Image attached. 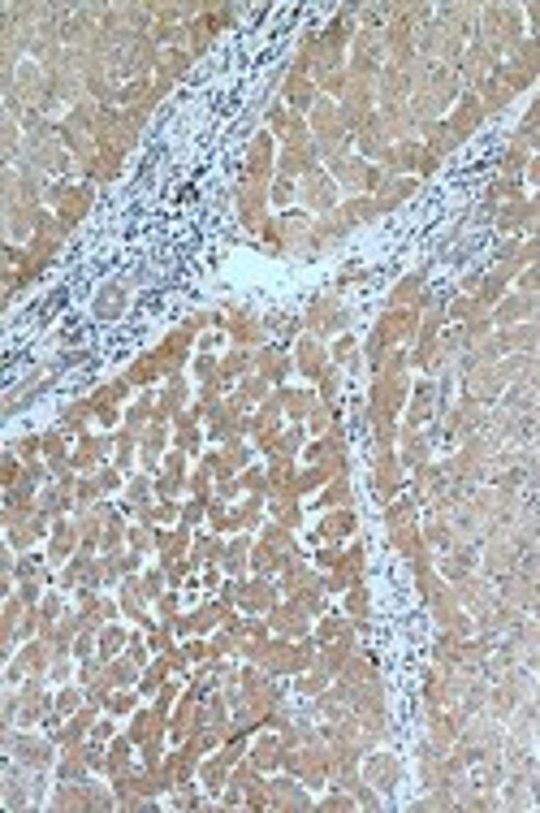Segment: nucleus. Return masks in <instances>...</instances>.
I'll list each match as a JSON object with an SVG mask.
<instances>
[{
	"label": "nucleus",
	"instance_id": "f257e3e1",
	"mask_svg": "<svg viewBox=\"0 0 540 813\" xmlns=\"http://www.w3.org/2000/svg\"><path fill=\"white\" fill-rule=\"evenodd\" d=\"M298 195H303V203L307 208H333V182L324 178L320 169H311V174H303V186H298Z\"/></svg>",
	"mask_w": 540,
	"mask_h": 813
},
{
	"label": "nucleus",
	"instance_id": "f03ea898",
	"mask_svg": "<svg viewBox=\"0 0 540 813\" xmlns=\"http://www.w3.org/2000/svg\"><path fill=\"white\" fill-rule=\"evenodd\" d=\"M502 386H506V376H502V368H497V363H484L480 372H471V376H467V390H471L475 398H493Z\"/></svg>",
	"mask_w": 540,
	"mask_h": 813
},
{
	"label": "nucleus",
	"instance_id": "7ed1b4c3",
	"mask_svg": "<svg viewBox=\"0 0 540 813\" xmlns=\"http://www.w3.org/2000/svg\"><path fill=\"white\" fill-rule=\"evenodd\" d=\"M480 117H484V113H480V104H475V100L467 95V100L458 104V113L450 117V126H446V130H450V134H454V143H458V139H467V134H471V130L480 126Z\"/></svg>",
	"mask_w": 540,
	"mask_h": 813
},
{
	"label": "nucleus",
	"instance_id": "20e7f679",
	"mask_svg": "<svg viewBox=\"0 0 540 813\" xmlns=\"http://www.w3.org/2000/svg\"><path fill=\"white\" fill-rule=\"evenodd\" d=\"M506 597H510V606H536V602H540V588H536V580L510 575V580H506Z\"/></svg>",
	"mask_w": 540,
	"mask_h": 813
},
{
	"label": "nucleus",
	"instance_id": "39448f33",
	"mask_svg": "<svg viewBox=\"0 0 540 813\" xmlns=\"http://www.w3.org/2000/svg\"><path fill=\"white\" fill-rule=\"evenodd\" d=\"M367 779L372 783H381V792H389L394 787V779H398V762H394V757H372V762H367Z\"/></svg>",
	"mask_w": 540,
	"mask_h": 813
},
{
	"label": "nucleus",
	"instance_id": "423d86ee",
	"mask_svg": "<svg viewBox=\"0 0 540 813\" xmlns=\"http://www.w3.org/2000/svg\"><path fill=\"white\" fill-rule=\"evenodd\" d=\"M268 792H273V804H281V809H307V796L294 783H286V779H277Z\"/></svg>",
	"mask_w": 540,
	"mask_h": 813
},
{
	"label": "nucleus",
	"instance_id": "0eeeda50",
	"mask_svg": "<svg viewBox=\"0 0 540 813\" xmlns=\"http://www.w3.org/2000/svg\"><path fill=\"white\" fill-rule=\"evenodd\" d=\"M527 316H536V299H506L502 303V312H497V320L502 324H514V320H527Z\"/></svg>",
	"mask_w": 540,
	"mask_h": 813
},
{
	"label": "nucleus",
	"instance_id": "6e6552de",
	"mask_svg": "<svg viewBox=\"0 0 540 813\" xmlns=\"http://www.w3.org/2000/svg\"><path fill=\"white\" fill-rule=\"evenodd\" d=\"M402 455H406V463L423 467V459H428V442H423V432L406 428V437H402Z\"/></svg>",
	"mask_w": 540,
	"mask_h": 813
},
{
	"label": "nucleus",
	"instance_id": "1a4fd4ad",
	"mask_svg": "<svg viewBox=\"0 0 540 813\" xmlns=\"http://www.w3.org/2000/svg\"><path fill=\"white\" fill-rule=\"evenodd\" d=\"M320 359H324V355L315 351V342H303V346H298V368L311 376V381H320Z\"/></svg>",
	"mask_w": 540,
	"mask_h": 813
},
{
	"label": "nucleus",
	"instance_id": "9d476101",
	"mask_svg": "<svg viewBox=\"0 0 540 813\" xmlns=\"http://www.w3.org/2000/svg\"><path fill=\"white\" fill-rule=\"evenodd\" d=\"M251 762H255V766H277V762H281V744H277V740H259Z\"/></svg>",
	"mask_w": 540,
	"mask_h": 813
},
{
	"label": "nucleus",
	"instance_id": "9b49d317",
	"mask_svg": "<svg viewBox=\"0 0 540 813\" xmlns=\"http://www.w3.org/2000/svg\"><path fill=\"white\" fill-rule=\"evenodd\" d=\"M268 602H273V593H268V584H247V588H242V606H251V610H264Z\"/></svg>",
	"mask_w": 540,
	"mask_h": 813
},
{
	"label": "nucleus",
	"instance_id": "f8f14e48",
	"mask_svg": "<svg viewBox=\"0 0 540 813\" xmlns=\"http://www.w3.org/2000/svg\"><path fill=\"white\" fill-rule=\"evenodd\" d=\"M286 95H290V104H294V108H307L315 91H311V83H303V78H290V87H286Z\"/></svg>",
	"mask_w": 540,
	"mask_h": 813
},
{
	"label": "nucleus",
	"instance_id": "ddd939ff",
	"mask_svg": "<svg viewBox=\"0 0 540 813\" xmlns=\"http://www.w3.org/2000/svg\"><path fill=\"white\" fill-rule=\"evenodd\" d=\"M406 195H411V182H394V186L381 191V199H376V203H381V208H398Z\"/></svg>",
	"mask_w": 540,
	"mask_h": 813
},
{
	"label": "nucleus",
	"instance_id": "4468645a",
	"mask_svg": "<svg viewBox=\"0 0 540 813\" xmlns=\"http://www.w3.org/2000/svg\"><path fill=\"white\" fill-rule=\"evenodd\" d=\"M259 368H264L268 376H281V368H286V355H281V351H264V355H259Z\"/></svg>",
	"mask_w": 540,
	"mask_h": 813
},
{
	"label": "nucleus",
	"instance_id": "2eb2a0df",
	"mask_svg": "<svg viewBox=\"0 0 540 813\" xmlns=\"http://www.w3.org/2000/svg\"><path fill=\"white\" fill-rule=\"evenodd\" d=\"M251 398H264V381H259V376H247V381H242V394H238V407H242V403H251Z\"/></svg>",
	"mask_w": 540,
	"mask_h": 813
},
{
	"label": "nucleus",
	"instance_id": "dca6fc26",
	"mask_svg": "<svg viewBox=\"0 0 540 813\" xmlns=\"http://www.w3.org/2000/svg\"><path fill=\"white\" fill-rule=\"evenodd\" d=\"M273 623H277L281 632H303V619H298L294 610H277V615H273Z\"/></svg>",
	"mask_w": 540,
	"mask_h": 813
},
{
	"label": "nucleus",
	"instance_id": "f3484780",
	"mask_svg": "<svg viewBox=\"0 0 540 813\" xmlns=\"http://www.w3.org/2000/svg\"><path fill=\"white\" fill-rule=\"evenodd\" d=\"M346 610H350V615H359V619L367 615V593H363V588H355L350 597H346Z\"/></svg>",
	"mask_w": 540,
	"mask_h": 813
},
{
	"label": "nucleus",
	"instance_id": "a211bd4d",
	"mask_svg": "<svg viewBox=\"0 0 540 813\" xmlns=\"http://www.w3.org/2000/svg\"><path fill=\"white\" fill-rule=\"evenodd\" d=\"M415 290H419V277H406V282H402V286L394 290V303H406V299H411Z\"/></svg>",
	"mask_w": 540,
	"mask_h": 813
},
{
	"label": "nucleus",
	"instance_id": "6ab92c4d",
	"mask_svg": "<svg viewBox=\"0 0 540 813\" xmlns=\"http://www.w3.org/2000/svg\"><path fill=\"white\" fill-rule=\"evenodd\" d=\"M242 368H247V355H230L225 359V376H238Z\"/></svg>",
	"mask_w": 540,
	"mask_h": 813
},
{
	"label": "nucleus",
	"instance_id": "aec40b11",
	"mask_svg": "<svg viewBox=\"0 0 540 813\" xmlns=\"http://www.w3.org/2000/svg\"><path fill=\"white\" fill-rule=\"evenodd\" d=\"M324 809H350V800H346V796H329V800H324Z\"/></svg>",
	"mask_w": 540,
	"mask_h": 813
},
{
	"label": "nucleus",
	"instance_id": "412c9836",
	"mask_svg": "<svg viewBox=\"0 0 540 813\" xmlns=\"http://www.w3.org/2000/svg\"><path fill=\"white\" fill-rule=\"evenodd\" d=\"M527 178H531V182H540V156H536V160H527Z\"/></svg>",
	"mask_w": 540,
	"mask_h": 813
},
{
	"label": "nucleus",
	"instance_id": "4be33fe9",
	"mask_svg": "<svg viewBox=\"0 0 540 813\" xmlns=\"http://www.w3.org/2000/svg\"><path fill=\"white\" fill-rule=\"evenodd\" d=\"M527 18H531V22H536V31H540V5H531V9H527Z\"/></svg>",
	"mask_w": 540,
	"mask_h": 813
},
{
	"label": "nucleus",
	"instance_id": "5701e85b",
	"mask_svg": "<svg viewBox=\"0 0 540 813\" xmlns=\"http://www.w3.org/2000/svg\"><path fill=\"white\" fill-rule=\"evenodd\" d=\"M531 212H540V195H536V199H531Z\"/></svg>",
	"mask_w": 540,
	"mask_h": 813
},
{
	"label": "nucleus",
	"instance_id": "b1692460",
	"mask_svg": "<svg viewBox=\"0 0 540 813\" xmlns=\"http://www.w3.org/2000/svg\"><path fill=\"white\" fill-rule=\"evenodd\" d=\"M536 117H540V95H536Z\"/></svg>",
	"mask_w": 540,
	"mask_h": 813
}]
</instances>
